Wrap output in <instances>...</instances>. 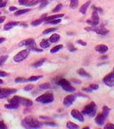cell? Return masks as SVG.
Masks as SVG:
<instances>
[{"mask_svg":"<svg viewBox=\"0 0 114 129\" xmlns=\"http://www.w3.org/2000/svg\"><path fill=\"white\" fill-rule=\"evenodd\" d=\"M22 127L25 128H39L41 127V123L38 122L37 119L32 117H27L21 121Z\"/></svg>","mask_w":114,"mask_h":129,"instance_id":"6da1fadb","label":"cell"},{"mask_svg":"<svg viewBox=\"0 0 114 129\" xmlns=\"http://www.w3.org/2000/svg\"><path fill=\"white\" fill-rule=\"evenodd\" d=\"M96 110H97V107H96L95 102H91L88 105H86L84 108V109L82 110V114L83 115L89 116V117H95L96 114Z\"/></svg>","mask_w":114,"mask_h":129,"instance_id":"7a4b0ae2","label":"cell"},{"mask_svg":"<svg viewBox=\"0 0 114 129\" xmlns=\"http://www.w3.org/2000/svg\"><path fill=\"white\" fill-rule=\"evenodd\" d=\"M54 100V94L52 93V92H46L45 94H42V95H40L39 97H37V98L36 99V101H37V102H39V103L47 104V103H51V102H53Z\"/></svg>","mask_w":114,"mask_h":129,"instance_id":"3957f363","label":"cell"},{"mask_svg":"<svg viewBox=\"0 0 114 129\" xmlns=\"http://www.w3.org/2000/svg\"><path fill=\"white\" fill-rule=\"evenodd\" d=\"M85 30L87 31H95V32H96L97 34H99V35H107L108 33H109V31H108L107 29H105L104 27H102V26H100V27H97V25L96 26H90V27H86V28H85Z\"/></svg>","mask_w":114,"mask_h":129,"instance_id":"277c9868","label":"cell"},{"mask_svg":"<svg viewBox=\"0 0 114 129\" xmlns=\"http://www.w3.org/2000/svg\"><path fill=\"white\" fill-rule=\"evenodd\" d=\"M29 55H30V50H29V49H23V50L20 51L18 54H16L14 56V62L19 63V62H21V61H23V60H25V59L28 57Z\"/></svg>","mask_w":114,"mask_h":129,"instance_id":"5b68a950","label":"cell"},{"mask_svg":"<svg viewBox=\"0 0 114 129\" xmlns=\"http://www.w3.org/2000/svg\"><path fill=\"white\" fill-rule=\"evenodd\" d=\"M86 23L88 24H90L91 26H96L99 24V15H98L97 11L94 10L93 14H92V17H91V19L87 20Z\"/></svg>","mask_w":114,"mask_h":129,"instance_id":"8992f818","label":"cell"},{"mask_svg":"<svg viewBox=\"0 0 114 129\" xmlns=\"http://www.w3.org/2000/svg\"><path fill=\"white\" fill-rule=\"evenodd\" d=\"M103 82L108 87H114V72L106 75L103 78Z\"/></svg>","mask_w":114,"mask_h":129,"instance_id":"52a82bcc","label":"cell"},{"mask_svg":"<svg viewBox=\"0 0 114 129\" xmlns=\"http://www.w3.org/2000/svg\"><path fill=\"white\" fill-rule=\"evenodd\" d=\"M75 100H76V95H73V94L68 95L63 99V105L65 106L66 108H69L74 103Z\"/></svg>","mask_w":114,"mask_h":129,"instance_id":"ba28073f","label":"cell"},{"mask_svg":"<svg viewBox=\"0 0 114 129\" xmlns=\"http://www.w3.org/2000/svg\"><path fill=\"white\" fill-rule=\"evenodd\" d=\"M15 92H16L15 89H1L0 90V99H5Z\"/></svg>","mask_w":114,"mask_h":129,"instance_id":"9c48e42d","label":"cell"},{"mask_svg":"<svg viewBox=\"0 0 114 129\" xmlns=\"http://www.w3.org/2000/svg\"><path fill=\"white\" fill-rule=\"evenodd\" d=\"M70 115H71V117H73V118L77 119L78 121H79V122H84V120H85L84 116H83V114H82L81 112H79V111L77 110V109H73V110H71Z\"/></svg>","mask_w":114,"mask_h":129,"instance_id":"30bf717a","label":"cell"},{"mask_svg":"<svg viewBox=\"0 0 114 129\" xmlns=\"http://www.w3.org/2000/svg\"><path fill=\"white\" fill-rule=\"evenodd\" d=\"M36 42L33 39H27V40H21V42L19 43V46H26V47H31V46H35Z\"/></svg>","mask_w":114,"mask_h":129,"instance_id":"8fae6325","label":"cell"},{"mask_svg":"<svg viewBox=\"0 0 114 129\" xmlns=\"http://www.w3.org/2000/svg\"><path fill=\"white\" fill-rule=\"evenodd\" d=\"M107 117H105L102 113H100V114H98L96 117V123L98 125V126H102V125L104 124L105 122V119H106Z\"/></svg>","mask_w":114,"mask_h":129,"instance_id":"7c38bea8","label":"cell"},{"mask_svg":"<svg viewBox=\"0 0 114 129\" xmlns=\"http://www.w3.org/2000/svg\"><path fill=\"white\" fill-rule=\"evenodd\" d=\"M108 47L106 45H97L96 47V51L98 52V53H100V54H105L106 52L108 51Z\"/></svg>","mask_w":114,"mask_h":129,"instance_id":"4fadbf2b","label":"cell"},{"mask_svg":"<svg viewBox=\"0 0 114 129\" xmlns=\"http://www.w3.org/2000/svg\"><path fill=\"white\" fill-rule=\"evenodd\" d=\"M20 104H21L22 106L24 107H30V106H32L33 102L30 100L29 99H26V98H22V97H20Z\"/></svg>","mask_w":114,"mask_h":129,"instance_id":"5bb4252c","label":"cell"},{"mask_svg":"<svg viewBox=\"0 0 114 129\" xmlns=\"http://www.w3.org/2000/svg\"><path fill=\"white\" fill-rule=\"evenodd\" d=\"M19 24H20V23H18V22H11V23H8V24H6L4 26V30L5 31H9V30L13 29L15 26L19 25Z\"/></svg>","mask_w":114,"mask_h":129,"instance_id":"9a60e30c","label":"cell"},{"mask_svg":"<svg viewBox=\"0 0 114 129\" xmlns=\"http://www.w3.org/2000/svg\"><path fill=\"white\" fill-rule=\"evenodd\" d=\"M90 4H91L90 1H87V2H86L84 5H81V7L79 8V12L81 13L82 14H86V11H87V8L89 7Z\"/></svg>","mask_w":114,"mask_h":129,"instance_id":"2e32d148","label":"cell"},{"mask_svg":"<svg viewBox=\"0 0 114 129\" xmlns=\"http://www.w3.org/2000/svg\"><path fill=\"white\" fill-rule=\"evenodd\" d=\"M63 16H64V14H55V15H51V16H47L44 19V22H47V21H50V20H54V19L62 18V17H63Z\"/></svg>","mask_w":114,"mask_h":129,"instance_id":"e0dca14e","label":"cell"},{"mask_svg":"<svg viewBox=\"0 0 114 129\" xmlns=\"http://www.w3.org/2000/svg\"><path fill=\"white\" fill-rule=\"evenodd\" d=\"M60 40V35L59 34H53L51 35V37L49 38V42L50 43H56L57 41H59Z\"/></svg>","mask_w":114,"mask_h":129,"instance_id":"ac0fdd59","label":"cell"},{"mask_svg":"<svg viewBox=\"0 0 114 129\" xmlns=\"http://www.w3.org/2000/svg\"><path fill=\"white\" fill-rule=\"evenodd\" d=\"M78 74H79L80 76H83V77H86V78H90L91 77V75H89L86 71H85L83 68L79 69V70H78Z\"/></svg>","mask_w":114,"mask_h":129,"instance_id":"d6986e66","label":"cell"},{"mask_svg":"<svg viewBox=\"0 0 114 129\" xmlns=\"http://www.w3.org/2000/svg\"><path fill=\"white\" fill-rule=\"evenodd\" d=\"M39 45H40V47L44 49H47V48H49L51 44H50V42H49V40H41V42H40Z\"/></svg>","mask_w":114,"mask_h":129,"instance_id":"ffe728a7","label":"cell"},{"mask_svg":"<svg viewBox=\"0 0 114 129\" xmlns=\"http://www.w3.org/2000/svg\"><path fill=\"white\" fill-rule=\"evenodd\" d=\"M30 11V9H21V10H17L14 13V15L15 16H20V15H22V14H26V13H29Z\"/></svg>","mask_w":114,"mask_h":129,"instance_id":"44dd1931","label":"cell"},{"mask_svg":"<svg viewBox=\"0 0 114 129\" xmlns=\"http://www.w3.org/2000/svg\"><path fill=\"white\" fill-rule=\"evenodd\" d=\"M57 84L60 85L61 87H63V86H67V85H70V82L68 80H66V79H61L60 81H58L57 82Z\"/></svg>","mask_w":114,"mask_h":129,"instance_id":"7402d4cb","label":"cell"},{"mask_svg":"<svg viewBox=\"0 0 114 129\" xmlns=\"http://www.w3.org/2000/svg\"><path fill=\"white\" fill-rule=\"evenodd\" d=\"M45 61H46V59L45 58L40 59V60H38V61H37L34 64H32V66L33 67H39V66H43V64L45 63Z\"/></svg>","mask_w":114,"mask_h":129,"instance_id":"603a6c76","label":"cell"},{"mask_svg":"<svg viewBox=\"0 0 114 129\" xmlns=\"http://www.w3.org/2000/svg\"><path fill=\"white\" fill-rule=\"evenodd\" d=\"M65 92H74L76 90H75V88L74 87H72L71 85H67V86H63V87H62Z\"/></svg>","mask_w":114,"mask_h":129,"instance_id":"cb8c5ba5","label":"cell"},{"mask_svg":"<svg viewBox=\"0 0 114 129\" xmlns=\"http://www.w3.org/2000/svg\"><path fill=\"white\" fill-rule=\"evenodd\" d=\"M20 105H17V104H14V103H9V104H5V108H9V109H17L19 108Z\"/></svg>","mask_w":114,"mask_h":129,"instance_id":"d4e9b609","label":"cell"},{"mask_svg":"<svg viewBox=\"0 0 114 129\" xmlns=\"http://www.w3.org/2000/svg\"><path fill=\"white\" fill-rule=\"evenodd\" d=\"M78 5H79V0H70V7L71 8V9L77 8Z\"/></svg>","mask_w":114,"mask_h":129,"instance_id":"484cf974","label":"cell"},{"mask_svg":"<svg viewBox=\"0 0 114 129\" xmlns=\"http://www.w3.org/2000/svg\"><path fill=\"white\" fill-rule=\"evenodd\" d=\"M63 48V45H57V46H55V47H54L53 49L50 50V52H51L52 54H54V53H56V52H58L60 49H62Z\"/></svg>","mask_w":114,"mask_h":129,"instance_id":"4316f807","label":"cell"},{"mask_svg":"<svg viewBox=\"0 0 114 129\" xmlns=\"http://www.w3.org/2000/svg\"><path fill=\"white\" fill-rule=\"evenodd\" d=\"M61 23V18L58 19H54V20H50V21L45 22L46 24H58Z\"/></svg>","mask_w":114,"mask_h":129,"instance_id":"83f0119b","label":"cell"},{"mask_svg":"<svg viewBox=\"0 0 114 129\" xmlns=\"http://www.w3.org/2000/svg\"><path fill=\"white\" fill-rule=\"evenodd\" d=\"M67 128L69 129H78L79 128V127L78 126V125L74 124V123L70 122V121H69V122L67 123Z\"/></svg>","mask_w":114,"mask_h":129,"instance_id":"f1b7e54d","label":"cell"},{"mask_svg":"<svg viewBox=\"0 0 114 129\" xmlns=\"http://www.w3.org/2000/svg\"><path fill=\"white\" fill-rule=\"evenodd\" d=\"M38 3H40V0H31V1H28L26 6H34V5H37Z\"/></svg>","mask_w":114,"mask_h":129,"instance_id":"f546056e","label":"cell"},{"mask_svg":"<svg viewBox=\"0 0 114 129\" xmlns=\"http://www.w3.org/2000/svg\"><path fill=\"white\" fill-rule=\"evenodd\" d=\"M110 111H111V108H109V107H107V106H104L103 108H102V114L105 116L106 117H108V116H109V113Z\"/></svg>","mask_w":114,"mask_h":129,"instance_id":"4dcf8cb0","label":"cell"},{"mask_svg":"<svg viewBox=\"0 0 114 129\" xmlns=\"http://www.w3.org/2000/svg\"><path fill=\"white\" fill-rule=\"evenodd\" d=\"M42 76L41 75H37V76H30V78L28 79V82H35V81H37L41 79Z\"/></svg>","mask_w":114,"mask_h":129,"instance_id":"1f68e13d","label":"cell"},{"mask_svg":"<svg viewBox=\"0 0 114 129\" xmlns=\"http://www.w3.org/2000/svg\"><path fill=\"white\" fill-rule=\"evenodd\" d=\"M47 5H48V0H40L39 9H43V8L47 6Z\"/></svg>","mask_w":114,"mask_h":129,"instance_id":"d6a6232c","label":"cell"},{"mask_svg":"<svg viewBox=\"0 0 114 129\" xmlns=\"http://www.w3.org/2000/svg\"><path fill=\"white\" fill-rule=\"evenodd\" d=\"M14 82H16V83H21V82H28V79H25V78L23 77H17L15 80H14Z\"/></svg>","mask_w":114,"mask_h":129,"instance_id":"836d02e7","label":"cell"},{"mask_svg":"<svg viewBox=\"0 0 114 129\" xmlns=\"http://www.w3.org/2000/svg\"><path fill=\"white\" fill-rule=\"evenodd\" d=\"M44 22V20H43L42 18L41 19H38V20H36V21H33L32 23H31V25L32 26H37V25H39V24H41Z\"/></svg>","mask_w":114,"mask_h":129,"instance_id":"e575fe53","label":"cell"},{"mask_svg":"<svg viewBox=\"0 0 114 129\" xmlns=\"http://www.w3.org/2000/svg\"><path fill=\"white\" fill-rule=\"evenodd\" d=\"M57 31V29L56 28H49V29H47V30H45L43 31V34L46 35V34H48V33H51V32H54V31Z\"/></svg>","mask_w":114,"mask_h":129,"instance_id":"d590c367","label":"cell"},{"mask_svg":"<svg viewBox=\"0 0 114 129\" xmlns=\"http://www.w3.org/2000/svg\"><path fill=\"white\" fill-rule=\"evenodd\" d=\"M28 48H29V50H30V51H35V52H42L43 51L42 49L35 48L34 46H31V47H28Z\"/></svg>","mask_w":114,"mask_h":129,"instance_id":"8d00e7d4","label":"cell"},{"mask_svg":"<svg viewBox=\"0 0 114 129\" xmlns=\"http://www.w3.org/2000/svg\"><path fill=\"white\" fill-rule=\"evenodd\" d=\"M62 8H63V5H62V4H59V5H57L55 7H54V9H53V13L59 12L60 10H62Z\"/></svg>","mask_w":114,"mask_h":129,"instance_id":"74e56055","label":"cell"},{"mask_svg":"<svg viewBox=\"0 0 114 129\" xmlns=\"http://www.w3.org/2000/svg\"><path fill=\"white\" fill-rule=\"evenodd\" d=\"M8 56H0V66H2L4 65L5 61H6V59Z\"/></svg>","mask_w":114,"mask_h":129,"instance_id":"f35d334b","label":"cell"},{"mask_svg":"<svg viewBox=\"0 0 114 129\" xmlns=\"http://www.w3.org/2000/svg\"><path fill=\"white\" fill-rule=\"evenodd\" d=\"M88 88L92 91V92H93V91H96V90L99 89V85L98 84H91Z\"/></svg>","mask_w":114,"mask_h":129,"instance_id":"ab89813d","label":"cell"},{"mask_svg":"<svg viewBox=\"0 0 114 129\" xmlns=\"http://www.w3.org/2000/svg\"><path fill=\"white\" fill-rule=\"evenodd\" d=\"M39 87H40V89L46 90V89H48V88H50V84H49V83H43V84H41Z\"/></svg>","mask_w":114,"mask_h":129,"instance_id":"60d3db41","label":"cell"},{"mask_svg":"<svg viewBox=\"0 0 114 129\" xmlns=\"http://www.w3.org/2000/svg\"><path fill=\"white\" fill-rule=\"evenodd\" d=\"M104 128L105 129H114V125H112V124H111V123H109V124L105 125Z\"/></svg>","mask_w":114,"mask_h":129,"instance_id":"b9f144b4","label":"cell"},{"mask_svg":"<svg viewBox=\"0 0 114 129\" xmlns=\"http://www.w3.org/2000/svg\"><path fill=\"white\" fill-rule=\"evenodd\" d=\"M28 3V0H19V4L21 5H26Z\"/></svg>","mask_w":114,"mask_h":129,"instance_id":"7bdbcfd3","label":"cell"},{"mask_svg":"<svg viewBox=\"0 0 114 129\" xmlns=\"http://www.w3.org/2000/svg\"><path fill=\"white\" fill-rule=\"evenodd\" d=\"M69 49H70V52H74V51H76V50H77V49H76V48H74L73 47V46H72V45H69Z\"/></svg>","mask_w":114,"mask_h":129,"instance_id":"ee69618b","label":"cell"},{"mask_svg":"<svg viewBox=\"0 0 114 129\" xmlns=\"http://www.w3.org/2000/svg\"><path fill=\"white\" fill-rule=\"evenodd\" d=\"M33 85H27V86L25 87V88H24V90H25V91H30V90H32L33 89Z\"/></svg>","mask_w":114,"mask_h":129,"instance_id":"f6af8a7d","label":"cell"},{"mask_svg":"<svg viewBox=\"0 0 114 129\" xmlns=\"http://www.w3.org/2000/svg\"><path fill=\"white\" fill-rule=\"evenodd\" d=\"M77 42L79 43V44L82 45V46H84V47H86V42H85V41H83V40H79Z\"/></svg>","mask_w":114,"mask_h":129,"instance_id":"bcb514c9","label":"cell"},{"mask_svg":"<svg viewBox=\"0 0 114 129\" xmlns=\"http://www.w3.org/2000/svg\"><path fill=\"white\" fill-rule=\"evenodd\" d=\"M7 76V73L5 72H0V77H5Z\"/></svg>","mask_w":114,"mask_h":129,"instance_id":"7dc6e473","label":"cell"},{"mask_svg":"<svg viewBox=\"0 0 114 129\" xmlns=\"http://www.w3.org/2000/svg\"><path fill=\"white\" fill-rule=\"evenodd\" d=\"M9 11H17V7L16 6H10L9 7Z\"/></svg>","mask_w":114,"mask_h":129,"instance_id":"c3c4849f","label":"cell"},{"mask_svg":"<svg viewBox=\"0 0 114 129\" xmlns=\"http://www.w3.org/2000/svg\"><path fill=\"white\" fill-rule=\"evenodd\" d=\"M6 6V3L5 2H1L0 3V8H3V7Z\"/></svg>","mask_w":114,"mask_h":129,"instance_id":"681fc988","label":"cell"},{"mask_svg":"<svg viewBox=\"0 0 114 129\" xmlns=\"http://www.w3.org/2000/svg\"><path fill=\"white\" fill-rule=\"evenodd\" d=\"M0 128H6V126L3 122H0Z\"/></svg>","mask_w":114,"mask_h":129,"instance_id":"f907efd6","label":"cell"},{"mask_svg":"<svg viewBox=\"0 0 114 129\" xmlns=\"http://www.w3.org/2000/svg\"><path fill=\"white\" fill-rule=\"evenodd\" d=\"M5 20V16H0V24H2L3 22Z\"/></svg>","mask_w":114,"mask_h":129,"instance_id":"816d5d0a","label":"cell"},{"mask_svg":"<svg viewBox=\"0 0 114 129\" xmlns=\"http://www.w3.org/2000/svg\"><path fill=\"white\" fill-rule=\"evenodd\" d=\"M5 38H0V44H2V43L5 41Z\"/></svg>","mask_w":114,"mask_h":129,"instance_id":"f5cc1de1","label":"cell"},{"mask_svg":"<svg viewBox=\"0 0 114 129\" xmlns=\"http://www.w3.org/2000/svg\"><path fill=\"white\" fill-rule=\"evenodd\" d=\"M72 82H76V83H81V82H80V81H76L75 79H73V80H72Z\"/></svg>","mask_w":114,"mask_h":129,"instance_id":"db71d44e","label":"cell"},{"mask_svg":"<svg viewBox=\"0 0 114 129\" xmlns=\"http://www.w3.org/2000/svg\"><path fill=\"white\" fill-rule=\"evenodd\" d=\"M1 83H3V81L2 80H0V84H1Z\"/></svg>","mask_w":114,"mask_h":129,"instance_id":"11a10c76","label":"cell"},{"mask_svg":"<svg viewBox=\"0 0 114 129\" xmlns=\"http://www.w3.org/2000/svg\"><path fill=\"white\" fill-rule=\"evenodd\" d=\"M1 2H2V0H0V3H1Z\"/></svg>","mask_w":114,"mask_h":129,"instance_id":"9f6ffc18","label":"cell"},{"mask_svg":"<svg viewBox=\"0 0 114 129\" xmlns=\"http://www.w3.org/2000/svg\"><path fill=\"white\" fill-rule=\"evenodd\" d=\"M0 15H1V13H0Z\"/></svg>","mask_w":114,"mask_h":129,"instance_id":"6f0895ef","label":"cell"},{"mask_svg":"<svg viewBox=\"0 0 114 129\" xmlns=\"http://www.w3.org/2000/svg\"><path fill=\"white\" fill-rule=\"evenodd\" d=\"M113 72H114V69H113Z\"/></svg>","mask_w":114,"mask_h":129,"instance_id":"680465c9","label":"cell"},{"mask_svg":"<svg viewBox=\"0 0 114 129\" xmlns=\"http://www.w3.org/2000/svg\"><path fill=\"white\" fill-rule=\"evenodd\" d=\"M0 90H1V88H0Z\"/></svg>","mask_w":114,"mask_h":129,"instance_id":"91938a15","label":"cell"}]
</instances>
